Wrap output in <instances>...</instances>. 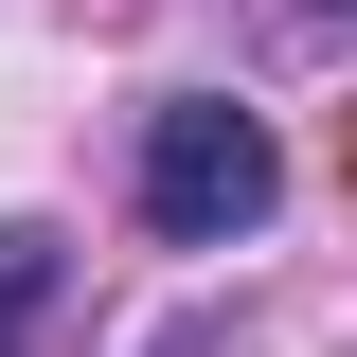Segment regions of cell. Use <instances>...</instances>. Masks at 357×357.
Listing matches in <instances>:
<instances>
[{
  "label": "cell",
  "instance_id": "7a4b0ae2",
  "mask_svg": "<svg viewBox=\"0 0 357 357\" xmlns=\"http://www.w3.org/2000/svg\"><path fill=\"white\" fill-rule=\"evenodd\" d=\"M36 304H54V232H36V215H0V357L36 340Z\"/></svg>",
  "mask_w": 357,
  "mask_h": 357
},
{
  "label": "cell",
  "instance_id": "3957f363",
  "mask_svg": "<svg viewBox=\"0 0 357 357\" xmlns=\"http://www.w3.org/2000/svg\"><path fill=\"white\" fill-rule=\"evenodd\" d=\"M161 357H197V340H161Z\"/></svg>",
  "mask_w": 357,
  "mask_h": 357
},
{
  "label": "cell",
  "instance_id": "277c9868",
  "mask_svg": "<svg viewBox=\"0 0 357 357\" xmlns=\"http://www.w3.org/2000/svg\"><path fill=\"white\" fill-rule=\"evenodd\" d=\"M321 18H340V0H321Z\"/></svg>",
  "mask_w": 357,
  "mask_h": 357
},
{
  "label": "cell",
  "instance_id": "6da1fadb",
  "mask_svg": "<svg viewBox=\"0 0 357 357\" xmlns=\"http://www.w3.org/2000/svg\"><path fill=\"white\" fill-rule=\"evenodd\" d=\"M268 197H286L268 107H232V89H161V107H143V232H161V250H250Z\"/></svg>",
  "mask_w": 357,
  "mask_h": 357
}]
</instances>
